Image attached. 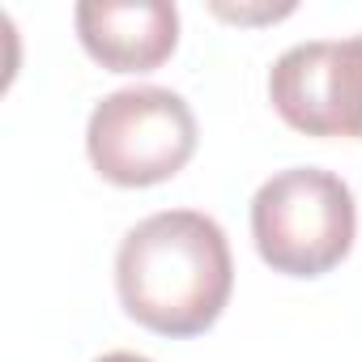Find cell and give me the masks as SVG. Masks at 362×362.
Instances as JSON below:
<instances>
[{"label":"cell","instance_id":"6da1fadb","mask_svg":"<svg viewBox=\"0 0 362 362\" xmlns=\"http://www.w3.org/2000/svg\"><path fill=\"white\" fill-rule=\"evenodd\" d=\"M124 311L158 337L209 332L235 290L226 230L201 209H162L141 218L115 252Z\"/></svg>","mask_w":362,"mask_h":362},{"label":"cell","instance_id":"7a4b0ae2","mask_svg":"<svg viewBox=\"0 0 362 362\" xmlns=\"http://www.w3.org/2000/svg\"><path fill=\"white\" fill-rule=\"evenodd\" d=\"M354 235V192L341 175L324 166L277 170L252 197V239L273 273L324 277L349 256Z\"/></svg>","mask_w":362,"mask_h":362},{"label":"cell","instance_id":"3957f363","mask_svg":"<svg viewBox=\"0 0 362 362\" xmlns=\"http://www.w3.org/2000/svg\"><path fill=\"white\" fill-rule=\"evenodd\" d=\"M86 153L115 188L166 184L197 153V115L166 86H128L107 94L86 124Z\"/></svg>","mask_w":362,"mask_h":362},{"label":"cell","instance_id":"277c9868","mask_svg":"<svg viewBox=\"0 0 362 362\" xmlns=\"http://www.w3.org/2000/svg\"><path fill=\"white\" fill-rule=\"evenodd\" d=\"M77 39L111 73H149L179 43V9L166 0H81Z\"/></svg>","mask_w":362,"mask_h":362},{"label":"cell","instance_id":"5b68a950","mask_svg":"<svg viewBox=\"0 0 362 362\" xmlns=\"http://www.w3.org/2000/svg\"><path fill=\"white\" fill-rule=\"evenodd\" d=\"M273 111L307 136H345V69L341 39L286 47L269 69Z\"/></svg>","mask_w":362,"mask_h":362},{"label":"cell","instance_id":"8992f818","mask_svg":"<svg viewBox=\"0 0 362 362\" xmlns=\"http://www.w3.org/2000/svg\"><path fill=\"white\" fill-rule=\"evenodd\" d=\"M94 362H149V358L145 354H132V349H111V354H103Z\"/></svg>","mask_w":362,"mask_h":362},{"label":"cell","instance_id":"52a82bcc","mask_svg":"<svg viewBox=\"0 0 362 362\" xmlns=\"http://www.w3.org/2000/svg\"><path fill=\"white\" fill-rule=\"evenodd\" d=\"M358 52H362V35H358ZM358 141H362V132H358Z\"/></svg>","mask_w":362,"mask_h":362}]
</instances>
